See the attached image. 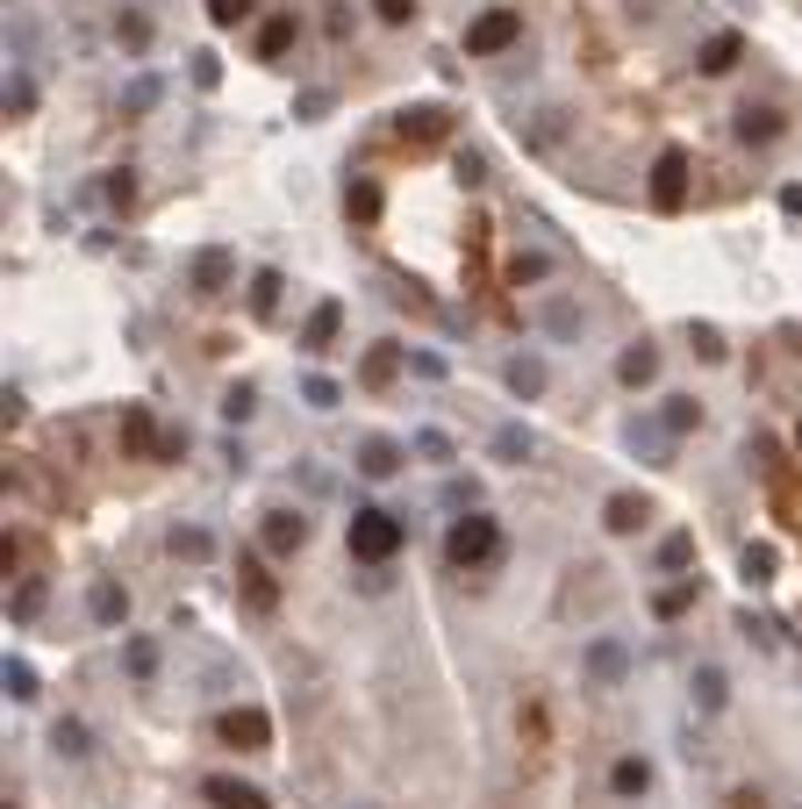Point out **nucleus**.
Wrapping results in <instances>:
<instances>
[{
    "label": "nucleus",
    "mask_w": 802,
    "mask_h": 809,
    "mask_svg": "<svg viewBox=\"0 0 802 809\" xmlns=\"http://www.w3.org/2000/svg\"><path fill=\"white\" fill-rule=\"evenodd\" d=\"M680 201H688V151L667 144V151L653 158V208H659V216H674Z\"/></svg>",
    "instance_id": "0eeeda50"
},
{
    "label": "nucleus",
    "mask_w": 802,
    "mask_h": 809,
    "mask_svg": "<svg viewBox=\"0 0 802 809\" xmlns=\"http://www.w3.org/2000/svg\"><path fill=\"white\" fill-rule=\"evenodd\" d=\"M337 330H344V301H315L309 323H301V351H330Z\"/></svg>",
    "instance_id": "f3484780"
},
{
    "label": "nucleus",
    "mask_w": 802,
    "mask_h": 809,
    "mask_svg": "<svg viewBox=\"0 0 802 809\" xmlns=\"http://www.w3.org/2000/svg\"><path fill=\"white\" fill-rule=\"evenodd\" d=\"M445 559H451L459 573L494 567V559H502V523H494V516H480V509H466L459 523L445 530Z\"/></svg>",
    "instance_id": "f03ea898"
},
{
    "label": "nucleus",
    "mask_w": 802,
    "mask_h": 809,
    "mask_svg": "<svg viewBox=\"0 0 802 809\" xmlns=\"http://www.w3.org/2000/svg\"><path fill=\"white\" fill-rule=\"evenodd\" d=\"M408 365H416L423 380H445V359H437V351H408Z\"/></svg>",
    "instance_id": "6e6d98bb"
},
{
    "label": "nucleus",
    "mask_w": 802,
    "mask_h": 809,
    "mask_svg": "<svg viewBox=\"0 0 802 809\" xmlns=\"http://www.w3.org/2000/svg\"><path fill=\"white\" fill-rule=\"evenodd\" d=\"M408 544V523L387 509H352V523H344V552L358 559V567H387Z\"/></svg>",
    "instance_id": "f257e3e1"
},
{
    "label": "nucleus",
    "mask_w": 802,
    "mask_h": 809,
    "mask_svg": "<svg viewBox=\"0 0 802 809\" xmlns=\"http://www.w3.org/2000/svg\"><path fill=\"white\" fill-rule=\"evenodd\" d=\"M531 452H538V437L523 431V423H502V431H494V459H502V466H523Z\"/></svg>",
    "instance_id": "c756f323"
},
{
    "label": "nucleus",
    "mask_w": 802,
    "mask_h": 809,
    "mask_svg": "<svg viewBox=\"0 0 802 809\" xmlns=\"http://www.w3.org/2000/svg\"><path fill=\"white\" fill-rule=\"evenodd\" d=\"M781 208H789V216H802V187H781Z\"/></svg>",
    "instance_id": "bf43d9fd"
},
{
    "label": "nucleus",
    "mask_w": 802,
    "mask_h": 809,
    "mask_svg": "<svg viewBox=\"0 0 802 809\" xmlns=\"http://www.w3.org/2000/svg\"><path fill=\"white\" fill-rule=\"evenodd\" d=\"M0 681H8V702H37V666H29V660H8V666H0Z\"/></svg>",
    "instance_id": "a19ab883"
},
{
    "label": "nucleus",
    "mask_w": 802,
    "mask_h": 809,
    "mask_svg": "<svg viewBox=\"0 0 802 809\" xmlns=\"http://www.w3.org/2000/svg\"><path fill=\"white\" fill-rule=\"evenodd\" d=\"M366 8L381 14L387 29H408V22H416V0H366Z\"/></svg>",
    "instance_id": "8fccbe9b"
},
{
    "label": "nucleus",
    "mask_w": 802,
    "mask_h": 809,
    "mask_svg": "<svg viewBox=\"0 0 802 809\" xmlns=\"http://www.w3.org/2000/svg\"><path fill=\"white\" fill-rule=\"evenodd\" d=\"M37 609H43V580H22V588H14V602H8V616H14V623H29Z\"/></svg>",
    "instance_id": "49530a36"
},
{
    "label": "nucleus",
    "mask_w": 802,
    "mask_h": 809,
    "mask_svg": "<svg viewBox=\"0 0 802 809\" xmlns=\"http://www.w3.org/2000/svg\"><path fill=\"white\" fill-rule=\"evenodd\" d=\"M610 796H624V802L653 796V759H645V753H624V759L610 767Z\"/></svg>",
    "instance_id": "dca6fc26"
},
{
    "label": "nucleus",
    "mask_w": 802,
    "mask_h": 809,
    "mask_svg": "<svg viewBox=\"0 0 802 809\" xmlns=\"http://www.w3.org/2000/svg\"><path fill=\"white\" fill-rule=\"evenodd\" d=\"M695 602H702V580H695V573H674L667 588L653 594V616H659V623H674V616H688Z\"/></svg>",
    "instance_id": "6ab92c4d"
},
{
    "label": "nucleus",
    "mask_w": 802,
    "mask_h": 809,
    "mask_svg": "<svg viewBox=\"0 0 802 809\" xmlns=\"http://www.w3.org/2000/svg\"><path fill=\"white\" fill-rule=\"evenodd\" d=\"M201 802H216V809H272L265 788L237 781V774H208V781H201Z\"/></svg>",
    "instance_id": "ddd939ff"
},
{
    "label": "nucleus",
    "mask_w": 802,
    "mask_h": 809,
    "mask_svg": "<svg viewBox=\"0 0 802 809\" xmlns=\"http://www.w3.org/2000/svg\"><path fill=\"white\" fill-rule=\"evenodd\" d=\"M150 108H158V80L144 72V80H129V94H123V115H150Z\"/></svg>",
    "instance_id": "a18cd8bd"
},
{
    "label": "nucleus",
    "mask_w": 802,
    "mask_h": 809,
    "mask_svg": "<svg viewBox=\"0 0 802 809\" xmlns=\"http://www.w3.org/2000/svg\"><path fill=\"white\" fill-rule=\"evenodd\" d=\"M230 280H237V251H230V243H201V251L187 258V287L201 301H222V294H230Z\"/></svg>",
    "instance_id": "20e7f679"
},
{
    "label": "nucleus",
    "mask_w": 802,
    "mask_h": 809,
    "mask_svg": "<svg viewBox=\"0 0 802 809\" xmlns=\"http://www.w3.org/2000/svg\"><path fill=\"white\" fill-rule=\"evenodd\" d=\"M624 674H631V652H624V637H595V645H587V681L616 688Z\"/></svg>",
    "instance_id": "2eb2a0df"
},
{
    "label": "nucleus",
    "mask_w": 802,
    "mask_h": 809,
    "mask_svg": "<svg viewBox=\"0 0 802 809\" xmlns=\"http://www.w3.org/2000/svg\"><path fill=\"white\" fill-rule=\"evenodd\" d=\"M301 402H309V408H323V416H330V408L344 402V387H337L330 373H301Z\"/></svg>",
    "instance_id": "c9c22d12"
},
{
    "label": "nucleus",
    "mask_w": 802,
    "mask_h": 809,
    "mask_svg": "<svg viewBox=\"0 0 802 809\" xmlns=\"http://www.w3.org/2000/svg\"><path fill=\"white\" fill-rule=\"evenodd\" d=\"M445 501H451V509H473L480 487H473V480H445Z\"/></svg>",
    "instance_id": "5fc2aeb1"
},
{
    "label": "nucleus",
    "mask_w": 802,
    "mask_h": 809,
    "mask_svg": "<svg viewBox=\"0 0 802 809\" xmlns=\"http://www.w3.org/2000/svg\"><path fill=\"white\" fill-rule=\"evenodd\" d=\"M115 43L136 58V51H150V14H136V8H123L115 14Z\"/></svg>",
    "instance_id": "72a5a7b5"
},
{
    "label": "nucleus",
    "mask_w": 802,
    "mask_h": 809,
    "mask_svg": "<svg viewBox=\"0 0 802 809\" xmlns=\"http://www.w3.org/2000/svg\"><path fill=\"white\" fill-rule=\"evenodd\" d=\"M659 408H667V416H659V423H667V431H674V437H688V431H702V402H695V394H667V402H659Z\"/></svg>",
    "instance_id": "2f4dec72"
},
{
    "label": "nucleus",
    "mask_w": 802,
    "mask_h": 809,
    "mask_svg": "<svg viewBox=\"0 0 802 809\" xmlns=\"http://www.w3.org/2000/svg\"><path fill=\"white\" fill-rule=\"evenodd\" d=\"M587 330V315L573 309V301H544V338H559V344H573Z\"/></svg>",
    "instance_id": "c85d7f7f"
},
{
    "label": "nucleus",
    "mask_w": 802,
    "mask_h": 809,
    "mask_svg": "<svg viewBox=\"0 0 802 809\" xmlns=\"http://www.w3.org/2000/svg\"><path fill=\"white\" fill-rule=\"evenodd\" d=\"M294 43H301V22H294V14H265V22H259V65H280Z\"/></svg>",
    "instance_id": "aec40b11"
},
{
    "label": "nucleus",
    "mask_w": 802,
    "mask_h": 809,
    "mask_svg": "<svg viewBox=\"0 0 802 809\" xmlns=\"http://www.w3.org/2000/svg\"><path fill=\"white\" fill-rule=\"evenodd\" d=\"M216 80H222V65H216V58L201 51V58H194V86H216Z\"/></svg>",
    "instance_id": "4d7b16f0"
},
{
    "label": "nucleus",
    "mask_w": 802,
    "mask_h": 809,
    "mask_svg": "<svg viewBox=\"0 0 802 809\" xmlns=\"http://www.w3.org/2000/svg\"><path fill=\"white\" fill-rule=\"evenodd\" d=\"M402 459L408 452L395 445V437H366V445H358V473H366V480H395Z\"/></svg>",
    "instance_id": "4be33fe9"
},
{
    "label": "nucleus",
    "mask_w": 802,
    "mask_h": 809,
    "mask_svg": "<svg viewBox=\"0 0 802 809\" xmlns=\"http://www.w3.org/2000/svg\"><path fill=\"white\" fill-rule=\"evenodd\" d=\"M402 365H408V351L395 338H381V344H366V359H358V387L366 394H387L402 380Z\"/></svg>",
    "instance_id": "1a4fd4ad"
},
{
    "label": "nucleus",
    "mask_w": 802,
    "mask_h": 809,
    "mask_svg": "<svg viewBox=\"0 0 802 809\" xmlns=\"http://www.w3.org/2000/svg\"><path fill=\"white\" fill-rule=\"evenodd\" d=\"M344 216L352 222H381V187H373V179H344Z\"/></svg>",
    "instance_id": "cd10ccee"
},
{
    "label": "nucleus",
    "mask_w": 802,
    "mask_h": 809,
    "mask_svg": "<svg viewBox=\"0 0 802 809\" xmlns=\"http://www.w3.org/2000/svg\"><path fill=\"white\" fill-rule=\"evenodd\" d=\"M451 173H459V187H488V158H480V151H459Z\"/></svg>",
    "instance_id": "09e8293b"
},
{
    "label": "nucleus",
    "mask_w": 802,
    "mask_h": 809,
    "mask_svg": "<svg viewBox=\"0 0 802 809\" xmlns=\"http://www.w3.org/2000/svg\"><path fill=\"white\" fill-rule=\"evenodd\" d=\"M544 272H552V258H544V251H517V258H509V280H517V287H538Z\"/></svg>",
    "instance_id": "37998d69"
},
{
    "label": "nucleus",
    "mask_w": 802,
    "mask_h": 809,
    "mask_svg": "<svg viewBox=\"0 0 802 809\" xmlns=\"http://www.w3.org/2000/svg\"><path fill=\"white\" fill-rule=\"evenodd\" d=\"M688 695H695V709H702V716H717L723 702H731V681H723V666H695Z\"/></svg>",
    "instance_id": "393cba45"
},
{
    "label": "nucleus",
    "mask_w": 802,
    "mask_h": 809,
    "mask_svg": "<svg viewBox=\"0 0 802 809\" xmlns=\"http://www.w3.org/2000/svg\"><path fill=\"white\" fill-rule=\"evenodd\" d=\"M123 666H129V681H150V674H158V645H150V637H129Z\"/></svg>",
    "instance_id": "ea45409f"
},
{
    "label": "nucleus",
    "mask_w": 802,
    "mask_h": 809,
    "mask_svg": "<svg viewBox=\"0 0 802 809\" xmlns=\"http://www.w3.org/2000/svg\"><path fill=\"white\" fill-rule=\"evenodd\" d=\"M158 445H165V437H158V423H150V408L123 402V452H129V459H158Z\"/></svg>",
    "instance_id": "4468645a"
},
{
    "label": "nucleus",
    "mask_w": 802,
    "mask_h": 809,
    "mask_svg": "<svg viewBox=\"0 0 802 809\" xmlns=\"http://www.w3.org/2000/svg\"><path fill=\"white\" fill-rule=\"evenodd\" d=\"M86 616L94 623H129V588H115V580H94V588H86Z\"/></svg>",
    "instance_id": "5701e85b"
},
{
    "label": "nucleus",
    "mask_w": 802,
    "mask_h": 809,
    "mask_svg": "<svg viewBox=\"0 0 802 809\" xmlns=\"http://www.w3.org/2000/svg\"><path fill=\"white\" fill-rule=\"evenodd\" d=\"M402 136H416V144H437V136H445V108H408V115H402Z\"/></svg>",
    "instance_id": "4c0bfd02"
},
{
    "label": "nucleus",
    "mask_w": 802,
    "mask_h": 809,
    "mask_svg": "<svg viewBox=\"0 0 802 809\" xmlns=\"http://www.w3.org/2000/svg\"><path fill=\"white\" fill-rule=\"evenodd\" d=\"M51 753L58 759H94V730H86L80 716H58L51 724Z\"/></svg>",
    "instance_id": "b1692460"
},
{
    "label": "nucleus",
    "mask_w": 802,
    "mask_h": 809,
    "mask_svg": "<svg viewBox=\"0 0 802 809\" xmlns=\"http://www.w3.org/2000/svg\"><path fill=\"white\" fill-rule=\"evenodd\" d=\"M523 43V8H480L466 22V58H502Z\"/></svg>",
    "instance_id": "7ed1b4c3"
},
{
    "label": "nucleus",
    "mask_w": 802,
    "mask_h": 809,
    "mask_svg": "<svg viewBox=\"0 0 802 809\" xmlns=\"http://www.w3.org/2000/svg\"><path fill=\"white\" fill-rule=\"evenodd\" d=\"M101 201H108L115 216H129V208H136V173H108V179H101Z\"/></svg>",
    "instance_id": "79ce46f5"
},
{
    "label": "nucleus",
    "mask_w": 802,
    "mask_h": 809,
    "mask_svg": "<svg viewBox=\"0 0 802 809\" xmlns=\"http://www.w3.org/2000/svg\"><path fill=\"white\" fill-rule=\"evenodd\" d=\"M731 809H767V802H760V788H738V796H731Z\"/></svg>",
    "instance_id": "13d9d810"
},
{
    "label": "nucleus",
    "mask_w": 802,
    "mask_h": 809,
    "mask_svg": "<svg viewBox=\"0 0 802 809\" xmlns=\"http://www.w3.org/2000/svg\"><path fill=\"white\" fill-rule=\"evenodd\" d=\"M731 136H738V144H781V136H789V115H781L774 108V101H746V108H738L731 115Z\"/></svg>",
    "instance_id": "6e6552de"
},
{
    "label": "nucleus",
    "mask_w": 802,
    "mask_h": 809,
    "mask_svg": "<svg viewBox=\"0 0 802 809\" xmlns=\"http://www.w3.org/2000/svg\"><path fill=\"white\" fill-rule=\"evenodd\" d=\"M738 573H746L752 588H767V580L781 573V552H774V544H746V552H738Z\"/></svg>",
    "instance_id": "7c9ffc66"
},
{
    "label": "nucleus",
    "mask_w": 802,
    "mask_h": 809,
    "mask_svg": "<svg viewBox=\"0 0 802 809\" xmlns=\"http://www.w3.org/2000/svg\"><path fill=\"white\" fill-rule=\"evenodd\" d=\"M323 29H330V37H352V29H358V14H352V0H330V14H323Z\"/></svg>",
    "instance_id": "3c124183"
},
{
    "label": "nucleus",
    "mask_w": 802,
    "mask_h": 809,
    "mask_svg": "<svg viewBox=\"0 0 802 809\" xmlns=\"http://www.w3.org/2000/svg\"><path fill=\"white\" fill-rule=\"evenodd\" d=\"M8 108H14V115H29V108H37V86H29V72H14V86H8Z\"/></svg>",
    "instance_id": "603ef678"
},
{
    "label": "nucleus",
    "mask_w": 802,
    "mask_h": 809,
    "mask_svg": "<svg viewBox=\"0 0 802 809\" xmlns=\"http://www.w3.org/2000/svg\"><path fill=\"white\" fill-rule=\"evenodd\" d=\"M624 445H631V452H645L653 466H667L674 431H667V423H653V416H631V423H624Z\"/></svg>",
    "instance_id": "412c9836"
},
{
    "label": "nucleus",
    "mask_w": 802,
    "mask_h": 809,
    "mask_svg": "<svg viewBox=\"0 0 802 809\" xmlns=\"http://www.w3.org/2000/svg\"><path fill=\"white\" fill-rule=\"evenodd\" d=\"M509 394H517V402H538V394H544V380H552V373H544V359H531V351H523V359H509Z\"/></svg>",
    "instance_id": "a878e982"
},
{
    "label": "nucleus",
    "mask_w": 802,
    "mask_h": 809,
    "mask_svg": "<svg viewBox=\"0 0 802 809\" xmlns=\"http://www.w3.org/2000/svg\"><path fill=\"white\" fill-rule=\"evenodd\" d=\"M173 559H187V567H201V559H216V538H208L201 523H173Z\"/></svg>",
    "instance_id": "bb28decb"
},
{
    "label": "nucleus",
    "mask_w": 802,
    "mask_h": 809,
    "mask_svg": "<svg viewBox=\"0 0 802 809\" xmlns=\"http://www.w3.org/2000/svg\"><path fill=\"white\" fill-rule=\"evenodd\" d=\"M795 452H802V423H795Z\"/></svg>",
    "instance_id": "052dcab7"
},
{
    "label": "nucleus",
    "mask_w": 802,
    "mask_h": 809,
    "mask_svg": "<svg viewBox=\"0 0 802 809\" xmlns=\"http://www.w3.org/2000/svg\"><path fill=\"white\" fill-rule=\"evenodd\" d=\"M301 544H309V516L301 509H265L259 516V552L265 559H294Z\"/></svg>",
    "instance_id": "423d86ee"
},
{
    "label": "nucleus",
    "mask_w": 802,
    "mask_h": 809,
    "mask_svg": "<svg viewBox=\"0 0 802 809\" xmlns=\"http://www.w3.org/2000/svg\"><path fill=\"white\" fill-rule=\"evenodd\" d=\"M237 588H244V602L259 609V616H272V609H280V580H272L265 552H237Z\"/></svg>",
    "instance_id": "9d476101"
},
{
    "label": "nucleus",
    "mask_w": 802,
    "mask_h": 809,
    "mask_svg": "<svg viewBox=\"0 0 802 809\" xmlns=\"http://www.w3.org/2000/svg\"><path fill=\"white\" fill-rule=\"evenodd\" d=\"M645 523H653V501L645 495H610L602 501V530H610V538H638Z\"/></svg>",
    "instance_id": "f8f14e48"
},
{
    "label": "nucleus",
    "mask_w": 802,
    "mask_h": 809,
    "mask_svg": "<svg viewBox=\"0 0 802 809\" xmlns=\"http://www.w3.org/2000/svg\"><path fill=\"white\" fill-rule=\"evenodd\" d=\"M216 738L230 745V753H265V745H272V716L251 709V702H237V709L216 716Z\"/></svg>",
    "instance_id": "39448f33"
},
{
    "label": "nucleus",
    "mask_w": 802,
    "mask_h": 809,
    "mask_svg": "<svg viewBox=\"0 0 802 809\" xmlns=\"http://www.w3.org/2000/svg\"><path fill=\"white\" fill-rule=\"evenodd\" d=\"M659 567H667V573H688V567H695V538H688V530L659 538Z\"/></svg>",
    "instance_id": "58836bf2"
},
{
    "label": "nucleus",
    "mask_w": 802,
    "mask_h": 809,
    "mask_svg": "<svg viewBox=\"0 0 802 809\" xmlns=\"http://www.w3.org/2000/svg\"><path fill=\"white\" fill-rule=\"evenodd\" d=\"M738 58H746V37H738V29H717V37H702V51H695V72H702V80H723V72H738Z\"/></svg>",
    "instance_id": "9b49d317"
},
{
    "label": "nucleus",
    "mask_w": 802,
    "mask_h": 809,
    "mask_svg": "<svg viewBox=\"0 0 802 809\" xmlns=\"http://www.w3.org/2000/svg\"><path fill=\"white\" fill-rule=\"evenodd\" d=\"M259 14V0H208V22L216 29H237V22H251Z\"/></svg>",
    "instance_id": "c03bdc74"
},
{
    "label": "nucleus",
    "mask_w": 802,
    "mask_h": 809,
    "mask_svg": "<svg viewBox=\"0 0 802 809\" xmlns=\"http://www.w3.org/2000/svg\"><path fill=\"white\" fill-rule=\"evenodd\" d=\"M616 380H624V387H653V380H659V344H653V338L624 344V359H616Z\"/></svg>",
    "instance_id": "a211bd4d"
},
{
    "label": "nucleus",
    "mask_w": 802,
    "mask_h": 809,
    "mask_svg": "<svg viewBox=\"0 0 802 809\" xmlns=\"http://www.w3.org/2000/svg\"><path fill=\"white\" fill-rule=\"evenodd\" d=\"M688 344H695V359H702V365H723V359H731L717 323H688Z\"/></svg>",
    "instance_id": "e433bc0d"
},
{
    "label": "nucleus",
    "mask_w": 802,
    "mask_h": 809,
    "mask_svg": "<svg viewBox=\"0 0 802 809\" xmlns=\"http://www.w3.org/2000/svg\"><path fill=\"white\" fill-rule=\"evenodd\" d=\"M416 459H430V466H451V437H445V431H416Z\"/></svg>",
    "instance_id": "de8ad7c7"
},
{
    "label": "nucleus",
    "mask_w": 802,
    "mask_h": 809,
    "mask_svg": "<svg viewBox=\"0 0 802 809\" xmlns=\"http://www.w3.org/2000/svg\"><path fill=\"white\" fill-rule=\"evenodd\" d=\"M251 416H259V387H251V380L222 387V423H251Z\"/></svg>",
    "instance_id": "f704fd0d"
},
{
    "label": "nucleus",
    "mask_w": 802,
    "mask_h": 809,
    "mask_svg": "<svg viewBox=\"0 0 802 809\" xmlns=\"http://www.w3.org/2000/svg\"><path fill=\"white\" fill-rule=\"evenodd\" d=\"M323 108H330V86H309V94H301V101H294V115H301V122H315V115H323Z\"/></svg>",
    "instance_id": "864d4df0"
},
{
    "label": "nucleus",
    "mask_w": 802,
    "mask_h": 809,
    "mask_svg": "<svg viewBox=\"0 0 802 809\" xmlns=\"http://www.w3.org/2000/svg\"><path fill=\"white\" fill-rule=\"evenodd\" d=\"M280 294H287V280H280L272 266L251 272V315H272V309H280Z\"/></svg>",
    "instance_id": "473e14b6"
}]
</instances>
